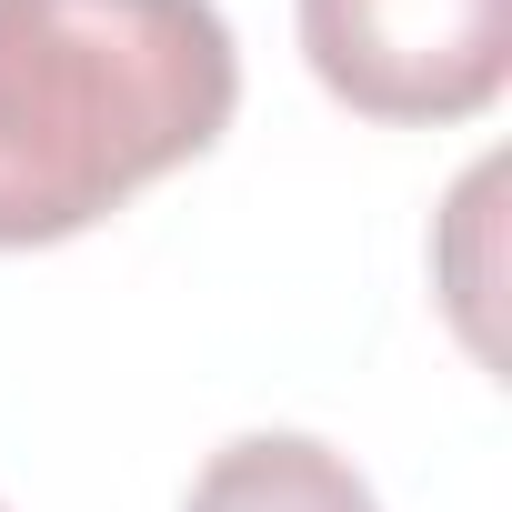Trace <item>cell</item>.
Returning a JSON list of instances; mask_svg holds the SVG:
<instances>
[{
	"instance_id": "3957f363",
	"label": "cell",
	"mask_w": 512,
	"mask_h": 512,
	"mask_svg": "<svg viewBox=\"0 0 512 512\" xmlns=\"http://www.w3.org/2000/svg\"><path fill=\"white\" fill-rule=\"evenodd\" d=\"M181 512H382V502L312 432H241L231 452L201 462V482H191Z\"/></svg>"
},
{
	"instance_id": "6da1fadb",
	"label": "cell",
	"mask_w": 512,
	"mask_h": 512,
	"mask_svg": "<svg viewBox=\"0 0 512 512\" xmlns=\"http://www.w3.org/2000/svg\"><path fill=\"white\" fill-rule=\"evenodd\" d=\"M241 101L211 0H0V251L71 241L201 161Z\"/></svg>"
},
{
	"instance_id": "7a4b0ae2",
	"label": "cell",
	"mask_w": 512,
	"mask_h": 512,
	"mask_svg": "<svg viewBox=\"0 0 512 512\" xmlns=\"http://www.w3.org/2000/svg\"><path fill=\"white\" fill-rule=\"evenodd\" d=\"M302 51L362 121H472L512 81V0H302Z\"/></svg>"
}]
</instances>
